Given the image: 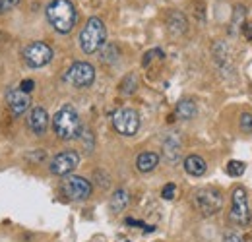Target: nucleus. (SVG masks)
<instances>
[{
    "mask_svg": "<svg viewBox=\"0 0 252 242\" xmlns=\"http://www.w3.org/2000/svg\"><path fill=\"white\" fill-rule=\"evenodd\" d=\"M18 2H20V0H0V10H2V12H8V10H12L14 6H18Z\"/></svg>",
    "mask_w": 252,
    "mask_h": 242,
    "instance_id": "25",
    "label": "nucleus"
},
{
    "mask_svg": "<svg viewBox=\"0 0 252 242\" xmlns=\"http://www.w3.org/2000/svg\"><path fill=\"white\" fill-rule=\"evenodd\" d=\"M128 202H130L128 192H126L125 188H119V190H115V194L111 196L109 208H111V212H113V213H121V212H125V210H126Z\"/></svg>",
    "mask_w": 252,
    "mask_h": 242,
    "instance_id": "16",
    "label": "nucleus"
},
{
    "mask_svg": "<svg viewBox=\"0 0 252 242\" xmlns=\"http://www.w3.org/2000/svg\"><path fill=\"white\" fill-rule=\"evenodd\" d=\"M245 171H247V165H245L243 161L231 159V161L227 163V173H229V177H243Z\"/></svg>",
    "mask_w": 252,
    "mask_h": 242,
    "instance_id": "20",
    "label": "nucleus"
},
{
    "mask_svg": "<svg viewBox=\"0 0 252 242\" xmlns=\"http://www.w3.org/2000/svg\"><path fill=\"white\" fill-rule=\"evenodd\" d=\"M78 41H80V49L86 55L97 53L105 45V41H107V30H105L103 20L101 18H95V16L90 18L86 22V26L82 28V31H80Z\"/></svg>",
    "mask_w": 252,
    "mask_h": 242,
    "instance_id": "3",
    "label": "nucleus"
},
{
    "mask_svg": "<svg viewBox=\"0 0 252 242\" xmlns=\"http://www.w3.org/2000/svg\"><path fill=\"white\" fill-rule=\"evenodd\" d=\"M138 88V80H136V76L134 74H128L125 80L121 82V91L125 93V95H132L134 91Z\"/></svg>",
    "mask_w": 252,
    "mask_h": 242,
    "instance_id": "21",
    "label": "nucleus"
},
{
    "mask_svg": "<svg viewBox=\"0 0 252 242\" xmlns=\"http://www.w3.org/2000/svg\"><path fill=\"white\" fill-rule=\"evenodd\" d=\"M47 20L59 33H70L78 22L76 6L70 0H53L47 6Z\"/></svg>",
    "mask_w": 252,
    "mask_h": 242,
    "instance_id": "2",
    "label": "nucleus"
},
{
    "mask_svg": "<svg viewBox=\"0 0 252 242\" xmlns=\"http://www.w3.org/2000/svg\"><path fill=\"white\" fill-rule=\"evenodd\" d=\"M33 88H35V82H33V80H24V82L20 84V90L24 91V93H28V95L33 91Z\"/></svg>",
    "mask_w": 252,
    "mask_h": 242,
    "instance_id": "26",
    "label": "nucleus"
},
{
    "mask_svg": "<svg viewBox=\"0 0 252 242\" xmlns=\"http://www.w3.org/2000/svg\"><path fill=\"white\" fill-rule=\"evenodd\" d=\"M245 14H247L245 6H237V8H235V12H233V22H231V33H237L239 28H243V24L247 22V20H245Z\"/></svg>",
    "mask_w": 252,
    "mask_h": 242,
    "instance_id": "19",
    "label": "nucleus"
},
{
    "mask_svg": "<svg viewBox=\"0 0 252 242\" xmlns=\"http://www.w3.org/2000/svg\"><path fill=\"white\" fill-rule=\"evenodd\" d=\"M28 126H30V130L35 136H43L47 132V128H49V115H47V111L43 107L32 109V113L28 117Z\"/></svg>",
    "mask_w": 252,
    "mask_h": 242,
    "instance_id": "12",
    "label": "nucleus"
},
{
    "mask_svg": "<svg viewBox=\"0 0 252 242\" xmlns=\"http://www.w3.org/2000/svg\"><path fill=\"white\" fill-rule=\"evenodd\" d=\"M53 130H55L57 138H61L64 142H70V140H76L82 136V121L72 105H64L55 113Z\"/></svg>",
    "mask_w": 252,
    "mask_h": 242,
    "instance_id": "1",
    "label": "nucleus"
},
{
    "mask_svg": "<svg viewBox=\"0 0 252 242\" xmlns=\"http://www.w3.org/2000/svg\"><path fill=\"white\" fill-rule=\"evenodd\" d=\"M30 103H32L30 95L24 93L20 88L18 90H10L6 93V105H8V109L12 111L14 117H22L30 109Z\"/></svg>",
    "mask_w": 252,
    "mask_h": 242,
    "instance_id": "11",
    "label": "nucleus"
},
{
    "mask_svg": "<svg viewBox=\"0 0 252 242\" xmlns=\"http://www.w3.org/2000/svg\"><path fill=\"white\" fill-rule=\"evenodd\" d=\"M239 124H241V132H245V134H252V115L251 113H243Z\"/></svg>",
    "mask_w": 252,
    "mask_h": 242,
    "instance_id": "22",
    "label": "nucleus"
},
{
    "mask_svg": "<svg viewBox=\"0 0 252 242\" xmlns=\"http://www.w3.org/2000/svg\"><path fill=\"white\" fill-rule=\"evenodd\" d=\"M167 28L171 31L173 37H181L185 35L187 30H189V24H187V18L181 14V12H173L169 16V22H167Z\"/></svg>",
    "mask_w": 252,
    "mask_h": 242,
    "instance_id": "15",
    "label": "nucleus"
},
{
    "mask_svg": "<svg viewBox=\"0 0 252 242\" xmlns=\"http://www.w3.org/2000/svg\"><path fill=\"white\" fill-rule=\"evenodd\" d=\"M61 192L72 202H84L92 196V182L86 181L84 177L68 175V177H64L63 184H61Z\"/></svg>",
    "mask_w": 252,
    "mask_h": 242,
    "instance_id": "7",
    "label": "nucleus"
},
{
    "mask_svg": "<svg viewBox=\"0 0 252 242\" xmlns=\"http://www.w3.org/2000/svg\"><path fill=\"white\" fill-rule=\"evenodd\" d=\"M223 242H245V239H243L239 233L229 231V233H225V235H223Z\"/></svg>",
    "mask_w": 252,
    "mask_h": 242,
    "instance_id": "24",
    "label": "nucleus"
},
{
    "mask_svg": "<svg viewBox=\"0 0 252 242\" xmlns=\"http://www.w3.org/2000/svg\"><path fill=\"white\" fill-rule=\"evenodd\" d=\"M113 126L121 136H134L140 130V115L134 109H119L113 115Z\"/></svg>",
    "mask_w": 252,
    "mask_h": 242,
    "instance_id": "9",
    "label": "nucleus"
},
{
    "mask_svg": "<svg viewBox=\"0 0 252 242\" xmlns=\"http://www.w3.org/2000/svg\"><path fill=\"white\" fill-rule=\"evenodd\" d=\"M64 82L78 88V90H84V88H90L95 82V68L90 62H74L66 74H64Z\"/></svg>",
    "mask_w": 252,
    "mask_h": 242,
    "instance_id": "6",
    "label": "nucleus"
},
{
    "mask_svg": "<svg viewBox=\"0 0 252 242\" xmlns=\"http://www.w3.org/2000/svg\"><path fill=\"white\" fill-rule=\"evenodd\" d=\"M229 219L237 227H247L251 223V206H249V194L243 186H237L233 190V200H231V213Z\"/></svg>",
    "mask_w": 252,
    "mask_h": 242,
    "instance_id": "5",
    "label": "nucleus"
},
{
    "mask_svg": "<svg viewBox=\"0 0 252 242\" xmlns=\"http://www.w3.org/2000/svg\"><path fill=\"white\" fill-rule=\"evenodd\" d=\"M241 30H243V35L247 37V41H252V20H249V22H245Z\"/></svg>",
    "mask_w": 252,
    "mask_h": 242,
    "instance_id": "27",
    "label": "nucleus"
},
{
    "mask_svg": "<svg viewBox=\"0 0 252 242\" xmlns=\"http://www.w3.org/2000/svg\"><path fill=\"white\" fill-rule=\"evenodd\" d=\"M0 14H2V10H0Z\"/></svg>",
    "mask_w": 252,
    "mask_h": 242,
    "instance_id": "28",
    "label": "nucleus"
},
{
    "mask_svg": "<svg viewBox=\"0 0 252 242\" xmlns=\"http://www.w3.org/2000/svg\"><path fill=\"white\" fill-rule=\"evenodd\" d=\"M163 150H165V155H167L169 161H177L179 155H181V142L175 136H169L163 144Z\"/></svg>",
    "mask_w": 252,
    "mask_h": 242,
    "instance_id": "18",
    "label": "nucleus"
},
{
    "mask_svg": "<svg viewBox=\"0 0 252 242\" xmlns=\"http://www.w3.org/2000/svg\"><path fill=\"white\" fill-rule=\"evenodd\" d=\"M161 196H163V200H173V198L177 196V186H175L173 182L165 184L163 190H161Z\"/></svg>",
    "mask_w": 252,
    "mask_h": 242,
    "instance_id": "23",
    "label": "nucleus"
},
{
    "mask_svg": "<svg viewBox=\"0 0 252 242\" xmlns=\"http://www.w3.org/2000/svg\"><path fill=\"white\" fill-rule=\"evenodd\" d=\"M159 165V155L154 151H144L136 157V169L140 173H152Z\"/></svg>",
    "mask_w": 252,
    "mask_h": 242,
    "instance_id": "14",
    "label": "nucleus"
},
{
    "mask_svg": "<svg viewBox=\"0 0 252 242\" xmlns=\"http://www.w3.org/2000/svg\"><path fill=\"white\" fill-rule=\"evenodd\" d=\"M177 117L183 119V121H190L196 117V103L192 99H183L177 103V109H175Z\"/></svg>",
    "mask_w": 252,
    "mask_h": 242,
    "instance_id": "17",
    "label": "nucleus"
},
{
    "mask_svg": "<svg viewBox=\"0 0 252 242\" xmlns=\"http://www.w3.org/2000/svg\"><path fill=\"white\" fill-rule=\"evenodd\" d=\"M78 165H80V155H78V151L66 150V151L55 155V159L51 161L49 169H51V173L57 175V177H68V175H72V171H74Z\"/></svg>",
    "mask_w": 252,
    "mask_h": 242,
    "instance_id": "10",
    "label": "nucleus"
},
{
    "mask_svg": "<svg viewBox=\"0 0 252 242\" xmlns=\"http://www.w3.org/2000/svg\"><path fill=\"white\" fill-rule=\"evenodd\" d=\"M24 60L32 68H43L53 60V49L43 41H33L24 49Z\"/></svg>",
    "mask_w": 252,
    "mask_h": 242,
    "instance_id": "8",
    "label": "nucleus"
},
{
    "mask_svg": "<svg viewBox=\"0 0 252 242\" xmlns=\"http://www.w3.org/2000/svg\"><path fill=\"white\" fill-rule=\"evenodd\" d=\"M192 202H194V208L202 213L204 217H212L216 213L221 212L223 208V196H221L220 190L216 188H198L192 196Z\"/></svg>",
    "mask_w": 252,
    "mask_h": 242,
    "instance_id": "4",
    "label": "nucleus"
},
{
    "mask_svg": "<svg viewBox=\"0 0 252 242\" xmlns=\"http://www.w3.org/2000/svg\"><path fill=\"white\" fill-rule=\"evenodd\" d=\"M185 171L189 173L190 177H202L208 171V163L200 155H189L185 159Z\"/></svg>",
    "mask_w": 252,
    "mask_h": 242,
    "instance_id": "13",
    "label": "nucleus"
}]
</instances>
